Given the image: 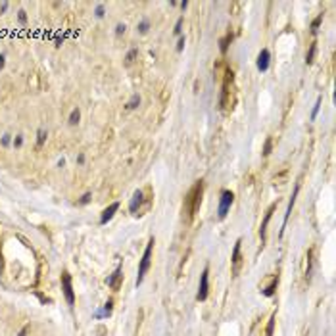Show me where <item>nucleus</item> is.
Here are the masks:
<instances>
[{
  "label": "nucleus",
  "instance_id": "nucleus-1",
  "mask_svg": "<svg viewBox=\"0 0 336 336\" xmlns=\"http://www.w3.org/2000/svg\"><path fill=\"white\" fill-rule=\"evenodd\" d=\"M202 192H204V181H196L192 188L188 190V194L184 196V204H183V213H187V219L190 221L194 217V213L198 211L202 204Z\"/></svg>",
  "mask_w": 336,
  "mask_h": 336
},
{
  "label": "nucleus",
  "instance_id": "nucleus-2",
  "mask_svg": "<svg viewBox=\"0 0 336 336\" xmlns=\"http://www.w3.org/2000/svg\"><path fill=\"white\" fill-rule=\"evenodd\" d=\"M152 250H154V238H150L148 244H146V250L142 254V259H140V265H138V277H136V284L144 281V275L146 271L150 269V263H152Z\"/></svg>",
  "mask_w": 336,
  "mask_h": 336
},
{
  "label": "nucleus",
  "instance_id": "nucleus-3",
  "mask_svg": "<svg viewBox=\"0 0 336 336\" xmlns=\"http://www.w3.org/2000/svg\"><path fill=\"white\" fill-rule=\"evenodd\" d=\"M233 202H234V194L230 192V190H223V192H221V200H219V208H217V217H219V219H225L227 217Z\"/></svg>",
  "mask_w": 336,
  "mask_h": 336
},
{
  "label": "nucleus",
  "instance_id": "nucleus-4",
  "mask_svg": "<svg viewBox=\"0 0 336 336\" xmlns=\"http://www.w3.org/2000/svg\"><path fill=\"white\" fill-rule=\"evenodd\" d=\"M208 292H209V269L206 267L200 275V286H198V294H196V300L198 302H204L208 298Z\"/></svg>",
  "mask_w": 336,
  "mask_h": 336
},
{
  "label": "nucleus",
  "instance_id": "nucleus-5",
  "mask_svg": "<svg viewBox=\"0 0 336 336\" xmlns=\"http://www.w3.org/2000/svg\"><path fill=\"white\" fill-rule=\"evenodd\" d=\"M62 288H63V296H66L67 303L73 307V303H75V294H73V286H71V275H69V273H63V275H62Z\"/></svg>",
  "mask_w": 336,
  "mask_h": 336
},
{
  "label": "nucleus",
  "instance_id": "nucleus-6",
  "mask_svg": "<svg viewBox=\"0 0 336 336\" xmlns=\"http://www.w3.org/2000/svg\"><path fill=\"white\" fill-rule=\"evenodd\" d=\"M233 79H234V73L230 69H227L225 83H223V96H221V106H223V108L229 106V94H230V87H229V85H233Z\"/></svg>",
  "mask_w": 336,
  "mask_h": 336
},
{
  "label": "nucleus",
  "instance_id": "nucleus-7",
  "mask_svg": "<svg viewBox=\"0 0 336 336\" xmlns=\"http://www.w3.org/2000/svg\"><path fill=\"white\" fill-rule=\"evenodd\" d=\"M142 200H144V192L142 190H135L131 202H129V211H131L133 215H138V209H140V206H142Z\"/></svg>",
  "mask_w": 336,
  "mask_h": 336
},
{
  "label": "nucleus",
  "instance_id": "nucleus-8",
  "mask_svg": "<svg viewBox=\"0 0 336 336\" xmlns=\"http://www.w3.org/2000/svg\"><path fill=\"white\" fill-rule=\"evenodd\" d=\"M240 244L242 240H236V244H234V250H233V275L236 277L238 271H240V263H242V256H240Z\"/></svg>",
  "mask_w": 336,
  "mask_h": 336
},
{
  "label": "nucleus",
  "instance_id": "nucleus-9",
  "mask_svg": "<svg viewBox=\"0 0 336 336\" xmlns=\"http://www.w3.org/2000/svg\"><path fill=\"white\" fill-rule=\"evenodd\" d=\"M269 62H271V54L267 48H263V50L257 54V69L259 71H267L269 69Z\"/></svg>",
  "mask_w": 336,
  "mask_h": 336
},
{
  "label": "nucleus",
  "instance_id": "nucleus-10",
  "mask_svg": "<svg viewBox=\"0 0 336 336\" xmlns=\"http://www.w3.org/2000/svg\"><path fill=\"white\" fill-rule=\"evenodd\" d=\"M117 209H119V202H113V204H110V206H108V208H106V209L102 211V217H100V223H102V225H106L108 221H110L112 217L115 215V211H117Z\"/></svg>",
  "mask_w": 336,
  "mask_h": 336
},
{
  "label": "nucleus",
  "instance_id": "nucleus-11",
  "mask_svg": "<svg viewBox=\"0 0 336 336\" xmlns=\"http://www.w3.org/2000/svg\"><path fill=\"white\" fill-rule=\"evenodd\" d=\"M275 208L277 206H271L269 208V211L265 213V217H263V221H261V227H259V236H261V242H265V233H267V225H269V221H271V217H273V211H275Z\"/></svg>",
  "mask_w": 336,
  "mask_h": 336
},
{
  "label": "nucleus",
  "instance_id": "nucleus-12",
  "mask_svg": "<svg viewBox=\"0 0 336 336\" xmlns=\"http://www.w3.org/2000/svg\"><path fill=\"white\" fill-rule=\"evenodd\" d=\"M121 277H123V275H121V267H117V269L115 271H113V275H112V277H108V286H110V288H119V281H121Z\"/></svg>",
  "mask_w": 336,
  "mask_h": 336
},
{
  "label": "nucleus",
  "instance_id": "nucleus-13",
  "mask_svg": "<svg viewBox=\"0 0 336 336\" xmlns=\"http://www.w3.org/2000/svg\"><path fill=\"white\" fill-rule=\"evenodd\" d=\"M233 42V31H229V33L225 35L223 39L219 40V50H221V54H227V50H229V44Z\"/></svg>",
  "mask_w": 336,
  "mask_h": 336
},
{
  "label": "nucleus",
  "instance_id": "nucleus-14",
  "mask_svg": "<svg viewBox=\"0 0 336 336\" xmlns=\"http://www.w3.org/2000/svg\"><path fill=\"white\" fill-rule=\"evenodd\" d=\"M298 190H300V184H296V188H294V192H292V196H290V202H288V209H286V213H284V225H286V221H288V217H290V213H292V208H294V202H296V196H298Z\"/></svg>",
  "mask_w": 336,
  "mask_h": 336
},
{
  "label": "nucleus",
  "instance_id": "nucleus-15",
  "mask_svg": "<svg viewBox=\"0 0 336 336\" xmlns=\"http://www.w3.org/2000/svg\"><path fill=\"white\" fill-rule=\"evenodd\" d=\"M315 54H317V42H311L309 44V50H307V56H305V62H307V66L309 63H313V60H315Z\"/></svg>",
  "mask_w": 336,
  "mask_h": 336
},
{
  "label": "nucleus",
  "instance_id": "nucleus-16",
  "mask_svg": "<svg viewBox=\"0 0 336 336\" xmlns=\"http://www.w3.org/2000/svg\"><path fill=\"white\" fill-rule=\"evenodd\" d=\"M277 284H278V277H273V281H271V284L267 286L265 290H263V294H265L267 298H271L275 294V290H277Z\"/></svg>",
  "mask_w": 336,
  "mask_h": 336
},
{
  "label": "nucleus",
  "instance_id": "nucleus-17",
  "mask_svg": "<svg viewBox=\"0 0 336 336\" xmlns=\"http://www.w3.org/2000/svg\"><path fill=\"white\" fill-rule=\"evenodd\" d=\"M136 56H138V50H136V48L129 50V52H127V56H125V66H131V63L136 60Z\"/></svg>",
  "mask_w": 336,
  "mask_h": 336
},
{
  "label": "nucleus",
  "instance_id": "nucleus-18",
  "mask_svg": "<svg viewBox=\"0 0 336 336\" xmlns=\"http://www.w3.org/2000/svg\"><path fill=\"white\" fill-rule=\"evenodd\" d=\"M138 106H140V96L138 94H133L131 100L127 102V110H135V108H138Z\"/></svg>",
  "mask_w": 336,
  "mask_h": 336
},
{
  "label": "nucleus",
  "instance_id": "nucleus-19",
  "mask_svg": "<svg viewBox=\"0 0 336 336\" xmlns=\"http://www.w3.org/2000/svg\"><path fill=\"white\" fill-rule=\"evenodd\" d=\"M79 119H81V112H79V108H75V110L69 113V125H77Z\"/></svg>",
  "mask_w": 336,
  "mask_h": 336
},
{
  "label": "nucleus",
  "instance_id": "nucleus-20",
  "mask_svg": "<svg viewBox=\"0 0 336 336\" xmlns=\"http://www.w3.org/2000/svg\"><path fill=\"white\" fill-rule=\"evenodd\" d=\"M46 136H48V133L44 131V129H39V133H37V146L40 148L44 144V140H46Z\"/></svg>",
  "mask_w": 336,
  "mask_h": 336
},
{
  "label": "nucleus",
  "instance_id": "nucleus-21",
  "mask_svg": "<svg viewBox=\"0 0 336 336\" xmlns=\"http://www.w3.org/2000/svg\"><path fill=\"white\" fill-rule=\"evenodd\" d=\"M271 150H273V138H271V136H269V138H267L265 140V144H263V156H269V154H271Z\"/></svg>",
  "mask_w": 336,
  "mask_h": 336
},
{
  "label": "nucleus",
  "instance_id": "nucleus-22",
  "mask_svg": "<svg viewBox=\"0 0 336 336\" xmlns=\"http://www.w3.org/2000/svg\"><path fill=\"white\" fill-rule=\"evenodd\" d=\"M321 104H323V98L319 96V98H317V102H315V106H313V112H311V119H315V117L319 115V110H321Z\"/></svg>",
  "mask_w": 336,
  "mask_h": 336
},
{
  "label": "nucleus",
  "instance_id": "nucleus-23",
  "mask_svg": "<svg viewBox=\"0 0 336 336\" xmlns=\"http://www.w3.org/2000/svg\"><path fill=\"white\" fill-rule=\"evenodd\" d=\"M321 21H323V14H321V15H317V17L311 21V33H317V29H319V25H321Z\"/></svg>",
  "mask_w": 336,
  "mask_h": 336
},
{
  "label": "nucleus",
  "instance_id": "nucleus-24",
  "mask_svg": "<svg viewBox=\"0 0 336 336\" xmlns=\"http://www.w3.org/2000/svg\"><path fill=\"white\" fill-rule=\"evenodd\" d=\"M148 31H150V23L146 21V19H144V21H140V23H138V33H142V35H146V33H148Z\"/></svg>",
  "mask_w": 336,
  "mask_h": 336
},
{
  "label": "nucleus",
  "instance_id": "nucleus-25",
  "mask_svg": "<svg viewBox=\"0 0 336 336\" xmlns=\"http://www.w3.org/2000/svg\"><path fill=\"white\" fill-rule=\"evenodd\" d=\"M12 144H14V148H21V146H23V136H21V135L14 136V140H12Z\"/></svg>",
  "mask_w": 336,
  "mask_h": 336
},
{
  "label": "nucleus",
  "instance_id": "nucleus-26",
  "mask_svg": "<svg viewBox=\"0 0 336 336\" xmlns=\"http://www.w3.org/2000/svg\"><path fill=\"white\" fill-rule=\"evenodd\" d=\"M94 14H96V17H104V14H106V8H104V4H98V6H96Z\"/></svg>",
  "mask_w": 336,
  "mask_h": 336
},
{
  "label": "nucleus",
  "instance_id": "nucleus-27",
  "mask_svg": "<svg viewBox=\"0 0 336 336\" xmlns=\"http://www.w3.org/2000/svg\"><path fill=\"white\" fill-rule=\"evenodd\" d=\"M181 31H183V17H179L175 23V35H181Z\"/></svg>",
  "mask_w": 336,
  "mask_h": 336
},
{
  "label": "nucleus",
  "instance_id": "nucleus-28",
  "mask_svg": "<svg viewBox=\"0 0 336 336\" xmlns=\"http://www.w3.org/2000/svg\"><path fill=\"white\" fill-rule=\"evenodd\" d=\"M273 327H275V315L269 319V325H267V336H271V334H273Z\"/></svg>",
  "mask_w": 336,
  "mask_h": 336
},
{
  "label": "nucleus",
  "instance_id": "nucleus-29",
  "mask_svg": "<svg viewBox=\"0 0 336 336\" xmlns=\"http://www.w3.org/2000/svg\"><path fill=\"white\" fill-rule=\"evenodd\" d=\"M10 142H12V135H4L2 138H0V144H2V146H8Z\"/></svg>",
  "mask_w": 336,
  "mask_h": 336
},
{
  "label": "nucleus",
  "instance_id": "nucleus-30",
  "mask_svg": "<svg viewBox=\"0 0 336 336\" xmlns=\"http://www.w3.org/2000/svg\"><path fill=\"white\" fill-rule=\"evenodd\" d=\"M17 19H19V23H25V21H27V14H25V10H19V12H17Z\"/></svg>",
  "mask_w": 336,
  "mask_h": 336
},
{
  "label": "nucleus",
  "instance_id": "nucleus-31",
  "mask_svg": "<svg viewBox=\"0 0 336 336\" xmlns=\"http://www.w3.org/2000/svg\"><path fill=\"white\" fill-rule=\"evenodd\" d=\"M184 44H187V40H184V37H181L179 42H177V52H183L184 50Z\"/></svg>",
  "mask_w": 336,
  "mask_h": 336
},
{
  "label": "nucleus",
  "instance_id": "nucleus-32",
  "mask_svg": "<svg viewBox=\"0 0 336 336\" xmlns=\"http://www.w3.org/2000/svg\"><path fill=\"white\" fill-rule=\"evenodd\" d=\"M90 196H92L90 192L83 194V196H81V200H79V204H88V202H90Z\"/></svg>",
  "mask_w": 336,
  "mask_h": 336
},
{
  "label": "nucleus",
  "instance_id": "nucleus-33",
  "mask_svg": "<svg viewBox=\"0 0 336 336\" xmlns=\"http://www.w3.org/2000/svg\"><path fill=\"white\" fill-rule=\"evenodd\" d=\"M125 29H127V25H125V23H119V25L115 27V35H123Z\"/></svg>",
  "mask_w": 336,
  "mask_h": 336
},
{
  "label": "nucleus",
  "instance_id": "nucleus-34",
  "mask_svg": "<svg viewBox=\"0 0 336 336\" xmlns=\"http://www.w3.org/2000/svg\"><path fill=\"white\" fill-rule=\"evenodd\" d=\"M77 163H79V165L85 163V154H79V156H77Z\"/></svg>",
  "mask_w": 336,
  "mask_h": 336
},
{
  "label": "nucleus",
  "instance_id": "nucleus-35",
  "mask_svg": "<svg viewBox=\"0 0 336 336\" xmlns=\"http://www.w3.org/2000/svg\"><path fill=\"white\" fill-rule=\"evenodd\" d=\"M27 330H29V327H23L21 330H19V336H27Z\"/></svg>",
  "mask_w": 336,
  "mask_h": 336
},
{
  "label": "nucleus",
  "instance_id": "nucleus-36",
  "mask_svg": "<svg viewBox=\"0 0 336 336\" xmlns=\"http://www.w3.org/2000/svg\"><path fill=\"white\" fill-rule=\"evenodd\" d=\"M4 63H6V58H4V54H0V69L4 67Z\"/></svg>",
  "mask_w": 336,
  "mask_h": 336
},
{
  "label": "nucleus",
  "instance_id": "nucleus-37",
  "mask_svg": "<svg viewBox=\"0 0 336 336\" xmlns=\"http://www.w3.org/2000/svg\"><path fill=\"white\" fill-rule=\"evenodd\" d=\"M8 6H10V4L4 2V4H2V8H0V12H6V10H8Z\"/></svg>",
  "mask_w": 336,
  "mask_h": 336
}]
</instances>
